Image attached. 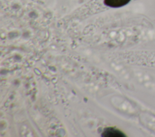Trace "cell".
Segmentation results:
<instances>
[{
	"instance_id": "1",
	"label": "cell",
	"mask_w": 155,
	"mask_h": 137,
	"mask_svg": "<svg viewBox=\"0 0 155 137\" xmlns=\"http://www.w3.org/2000/svg\"><path fill=\"white\" fill-rule=\"evenodd\" d=\"M131 0H104V4L110 7L118 8L127 4Z\"/></svg>"
},
{
	"instance_id": "2",
	"label": "cell",
	"mask_w": 155,
	"mask_h": 137,
	"mask_svg": "<svg viewBox=\"0 0 155 137\" xmlns=\"http://www.w3.org/2000/svg\"><path fill=\"white\" fill-rule=\"evenodd\" d=\"M122 133L116 129H113V128H107L105 129L102 136H122Z\"/></svg>"
}]
</instances>
